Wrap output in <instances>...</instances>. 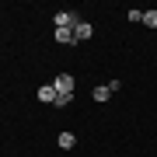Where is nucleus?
<instances>
[{
  "label": "nucleus",
  "instance_id": "nucleus-1",
  "mask_svg": "<svg viewBox=\"0 0 157 157\" xmlns=\"http://www.w3.org/2000/svg\"><path fill=\"white\" fill-rule=\"evenodd\" d=\"M80 21H84V17H80L77 11H56V28H70L73 32Z\"/></svg>",
  "mask_w": 157,
  "mask_h": 157
},
{
  "label": "nucleus",
  "instance_id": "nucleus-2",
  "mask_svg": "<svg viewBox=\"0 0 157 157\" xmlns=\"http://www.w3.org/2000/svg\"><path fill=\"white\" fill-rule=\"evenodd\" d=\"M42 101V105H56V98H59V91H56V84H42L39 87V94H35Z\"/></svg>",
  "mask_w": 157,
  "mask_h": 157
},
{
  "label": "nucleus",
  "instance_id": "nucleus-3",
  "mask_svg": "<svg viewBox=\"0 0 157 157\" xmlns=\"http://www.w3.org/2000/svg\"><path fill=\"white\" fill-rule=\"evenodd\" d=\"M52 84H56V91H59V94H73V77H70V73H59Z\"/></svg>",
  "mask_w": 157,
  "mask_h": 157
},
{
  "label": "nucleus",
  "instance_id": "nucleus-4",
  "mask_svg": "<svg viewBox=\"0 0 157 157\" xmlns=\"http://www.w3.org/2000/svg\"><path fill=\"white\" fill-rule=\"evenodd\" d=\"M91 35H94V28H91V25H87V21H80V25H77V28H73V42H87V39H91Z\"/></svg>",
  "mask_w": 157,
  "mask_h": 157
},
{
  "label": "nucleus",
  "instance_id": "nucleus-5",
  "mask_svg": "<svg viewBox=\"0 0 157 157\" xmlns=\"http://www.w3.org/2000/svg\"><path fill=\"white\" fill-rule=\"evenodd\" d=\"M91 98H94V101H98V105H105V101H108V98H112V91H108V84H98L94 91H91Z\"/></svg>",
  "mask_w": 157,
  "mask_h": 157
},
{
  "label": "nucleus",
  "instance_id": "nucleus-6",
  "mask_svg": "<svg viewBox=\"0 0 157 157\" xmlns=\"http://www.w3.org/2000/svg\"><path fill=\"white\" fill-rule=\"evenodd\" d=\"M56 42L70 45V42H73V32H70V28H56Z\"/></svg>",
  "mask_w": 157,
  "mask_h": 157
},
{
  "label": "nucleus",
  "instance_id": "nucleus-7",
  "mask_svg": "<svg viewBox=\"0 0 157 157\" xmlns=\"http://www.w3.org/2000/svg\"><path fill=\"white\" fill-rule=\"evenodd\" d=\"M73 143H77V136H73V133H59V147H63V150H70Z\"/></svg>",
  "mask_w": 157,
  "mask_h": 157
},
{
  "label": "nucleus",
  "instance_id": "nucleus-8",
  "mask_svg": "<svg viewBox=\"0 0 157 157\" xmlns=\"http://www.w3.org/2000/svg\"><path fill=\"white\" fill-rule=\"evenodd\" d=\"M143 25L147 28H157V11H143Z\"/></svg>",
  "mask_w": 157,
  "mask_h": 157
},
{
  "label": "nucleus",
  "instance_id": "nucleus-9",
  "mask_svg": "<svg viewBox=\"0 0 157 157\" xmlns=\"http://www.w3.org/2000/svg\"><path fill=\"white\" fill-rule=\"evenodd\" d=\"M70 98H73V94H59V98H56V108H67V105H70Z\"/></svg>",
  "mask_w": 157,
  "mask_h": 157
}]
</instances>
